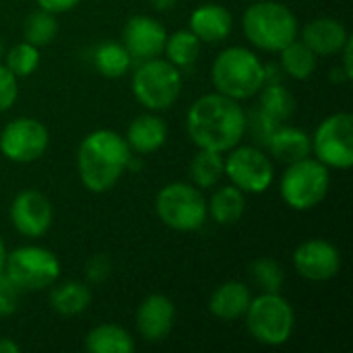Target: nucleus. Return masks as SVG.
<instances>
[{
	"mask_svg": "<svg viewBox=\"0 0 353 353\" xmlns=\"http://www.w3.org/2000/svg\"><path fill=\"white\" fill-rule=\"evenodd\" d=\"M132 159V151L122 134L99 128L89 132L77 151V170L89 192L101 194L112 190L124 176Z\"/></svg>",
	"mask_w": 353,
	"mask_h": 353,
	"instance_id": "obj_2",
	"label": "nucleus"
},
{
	"mask_svg": "<svg viewBox=\"0 0 353 353\" xmlns=\"http://www.w3.org/2000/svg\"><path fill=\"white\" fill-rule=\"evenodd\" d=\"M91 304V288L87 281H66L50 292V306L62 316H77Z\"/></svg>",
	"mask_w": 353,
	"mask_h": 353,
	"instance_id": "obj_23",
	"label": "nucleus"
},
{
	"mask_svg": "<svg viewBox=\"0 0 353 353\" xmlns=\"http://www.w3.org/2000/svg\"><path fill=\"white\" fill-rule=\"evenodd\" d=\"M223 176L244 194H263L271 188L275 168L271 157L254 145H236L223 157Z\"/></svg>",
	"mask_w": 353,
	"mask_h": 353,
	"instance_id": "obj_10",
	"label": "nucleus"
},
{
	"mask_svg": "<svg viewBox=\"0 0 353 353\" xmlns=\"http://www.w3.org/2000/svg\"><path fill=\"white\" fill-rule=\"evenodd\" d=\"M331 188V172L316 157H304L288 163L279 182L283 203L294 211H310L319 207Z\"/></svg>",
	"mask_w": 353,
	"mask_h": 353,
	"instance_id": "obj_7",
	"label": "nucleus"
},
{
	"mask_svg": "<svg viewBox=\"0 0 353 353\" xmlns=\"http://www.w3.org/2000/svg\"><path fill=\"white\" fill-rule=\"evenodd\" d=\"M310 139L314 157L329 170H350L353 165V116L350 112L327 116Z\"/></svg>",
	"mask_w": 353,
	"mask_h": 353,
	"instance_id": "obj_11",
	"label": "nucleus"
},
{
	"mask_svg": "<svg viewBox=\"0 0 353 353\" xmlns=\"http://www.w3.org/2000/svg\"><path fill=\"white\" fill-rule=\"evenodd\" d=\"M2 54H4V46H2V39H0V58H2Z\"/></svg>",
	"mask_w": 353,
	"mask_h": 353,
	"instance_id": "obj_43",
	"label": "nucleus"
},
{
	"mask_svg": "<svg viewBox=\"0 0 353 353\" xmlns=\"http://www.w3.org/2000/svg\"><path fill=\"white\" fill-rule=\"evenodd\" d=\"M294 269L300 277L323 283L331 281L341 271V252L335 244L323 238H310L294 250Z\"/></svg>",
	"mask_w": 353,
	"mask_h": 353,
	"instance_id": "obj_13",
	"label": "nucleus"
},
{
	"mask_svg": "<svg viewBox=\"0 0 353 353\" xmlns=\"http://www.w3.org/2000/svg\"><path fill=\"white\" fill-rule=\"evenodd\" d=\"M298 37L316 56H337L352 35L341 21L333 17H316L304 25Z\"/></svg>",
	"mask_w": 353,
	"mask_h": 353,
	"instance_id": "obj_17",
	"label": "nucleus"
},
{
	"mask_svg": "<svg viewBox=\"0 0 353 353\" xmlns=\"http://www.w3.org/2000/svg\"><path fill=\"white\" fill-rule=\"evenodd\" d=\"M244 319L250 337L267 347H279L288 343L296 327V312L281 292H261L250 300Z\"/></svg>",
	"mask_w": 353,
	"mask_h": 353,
	"instance_id": "obj_5",
	"label": "nucleus"
},
{
	"mask_svg": "<svg viewBox=\"0 0 353 353\" xmlns=\"http://www.w3.org/2000/svg\"><path fill=\"white\" fill-rule=\"evenodd\" d=\"M4 273L21 292H39L58 281L60 261L43 246H19L6 254Z\"/></svg>",
	"mask_w": 353,
	"mask_h": 353,
	"instance_id": "obj_9",
	"label": "nucleus"
},
{
	"mask_svg": "<svg viewBox=\"0 0 353 353\" xmlns=\"http://www.w3.org/2000/svg\"><path fill=\"white\" fill-rule=\"evenodd\" d=\"M17 97H19V79L4 64H0V114L10 110Z\"/></svg>",
	"mask_w": 353,
	"mask_h": 353,
	"instance_id": "obj_35",
	"label": "nucleus"
},
{
	"mask_svg": "<svg viewBox=\"0 0 353 353\" xmlns=\"http://www.w3.org/2000/svg\"><path fill=\"white\" fill-rule=\"evenodd\" d=\"M85 350L89 353H132V335L118 325H97L85 337Z\"/></svg>",
	"mask_w": 353,
	"mask_h": 353,
	"instance_id": "obj_24",
	"label": "nucleus"
},
{
	"mask_svg": "<svg viewBox=\"0 0 353 353\" xmlns=\"http://www.w3.org/2000/svg\"><path fill=\"white\" fill-rule=\"evenodd\" d=\"M130 89L134 99L149 112H163L172 108L182 93V72L165 58H151L139 62L132 72Z\"/></svg>",
	"mask_w": 353,
	"mask_h": 353,
	"instance_id": "obj_6",
	"label": "nucleus"
},
{
	"mask_svg": "<svg viewBox=\"0 0 353 353\" xmlns=\"http://www.w3.org/2000/svg\"><path fill=\"white\" fill-rule=\"evenodd\" d=\"M159 221L174 232H196L207 221V199L190 182H170L155 196Z\"/></svg>",
	"mask_w": 353,
	"mask_h": 353,
	"instance_id": "obj_8",
	"label": "nucleus"
},
{
	"mask_svg": "<svg viewBox=\"0 0 353 353\" xmlns=\"http://www.w3.org/2000/svg\"><path fill=\"white\" fill-rule=\"evenodd\" d=\"M339 56H341V70H343V74L347 77V81H352L353 79V37L347 39V43L343 46V50L339 52Z\"/></svg>",
	"mask_w": 353,
	"mask_h": 353,
	"instance_id": "obj_38",
	"label": "nucleus"
},
{
	"mask_svg": "<svg viewBox=\"0 0 353 353\" xmlns=\"http://www.w3.org/2000/svg\"><path fill=\"white\" fill-rule=\"evenodd\" d=\"M188 176L199 190L215 188L223 178V153L199 149L188 163Z\"/></svg>",
	"mask_w": 353,
	"mask_h": 353,
	"instance_id": "obj_26",
	"label": "nucleus"
},
{
	"mask_svg": "<svg viewBox=\"0 0 353 353\" xmlns=\"http://www.w3.org/2000/svg\"><path fill=\"white\" fill-rule=\"evenodd\" d=\"M54 219L52 203L39 190H23L10 203L12 228L25 238H41Z\"/></svg>",
	"mask_w": 353,
	"mask_h": 353,
	"instance_id": "obj_15",
	"label": "nucleus"
},
{
	"mask_svg": "<svg viewBox=\"0 0 353 353\" xmlns=\"http://www.w3.org/2000/svg\"><path fill=\"white\" fill-rule=\"evenodd\" d=\"M259 95H261L259 108L275 122L283 124L285 120H290L294 116L296 97L292 95V91L288 87H283V83H267V85H263Z\"/></svg>",
	"mask_w": 353,
	"mask_h": 353,
	"instance_id": "obj_29",
	"label": "nucleus"
},
{
	"mask_svg": "<svg viewBox=\"0 0 353 353\" xmlns=\"http://www.w3.org/2000/svg\"><path fill=\"white\" fill-rule=\"evenodd\" d=\"M110 273H112V261L105 254H95L85 265V279H87L89 285L103 283L110 277Z\"/></svg>",
	"mask_w": 353,
	"mask_h": 353,
	"instance_id": "obj_36",
	"label": "nucleus"
},
{
	"mask_svg": "<svg viewBox=\"0 0 353 353\" xmlns=\"http://www.w3.org/2000/svg\"><path fill=\"white\" fill-rule=\"evenodd\" d=\"M211 83L217 93L236 101H246L259 95L265 85L261 58L242 46L225 48L217 54L211 66Z\"/></svg>",
	"mask_w": 353,
	"mask_h": 353,
	"instance_id": "obj_4",
	"label": "nucleus"
},
{
	"mask_svg": "<svg viewBox=\"0 0 353 353\" xmlns=\"http://www.w3.org/2000/svg\"><path fill=\"white\" fill-rule=\"evenodd\" d=\"M188 29L201 39V43H221L234 31V17L223 4L207 2L192 10Z\"/></svg>",
	"mask_w": 353,
	"mask_h": 353,
	"instance_id": "obj_18",
	"label": "nucleus"
},
{
	"mask_svg": "<svg viewBox=\"0 0 353 353\" xmlns=\"http://www.w3.org/2000/svg\"><path fill=\"white\" fill-rule=\"evenodd\" d=\"M174 321H176V306L163 294H151L139 304L137 331L149 343L163 341L172 333Z\"/></svg>",
	"mask_w": 353,
	"mask_h": 353,
	"instance_id": "obj_16",
	"label": "nucleus"
},
{
	"mask_svg": "<svg viewBox=\"0 0 353 353\" xmlns=\"http://www.w3.org/2000/svg\"><path fill=\"white\" fill-rule=\"evenodd\" d=\"M178 0H149V4L155 8V10H170L176 6Z\"/></svg>",
	"mask_w": 353,
	"mask_h": 353,
	"instance_id": "obj_41",
	"label": "nucleus"
},
{
	"mask_svg": "<svg viewBox=\"0 0 353 353\" xmlns=\"http://www.w3.org/2000/svg\"><path fill=\"white\" fill-rule=\"evenodd\" d=\"M35 2L39 8H43L52 14H62V12H68L74 6H79L81 0H35Z\"/></svg>",
	"mask_w": 353,
	"mask_h": 353,
	"instance_id": "obj_37",
	"label": "nucleus"
},
{
	"mask_svg": "<svg viewBox=\"0 0 353 353\" xmlns=\"http://www.w3.org/2000/svg\"><path fill=\"white\" fill-rule=\"evenodd\" d=\"M244 211H246V196L234 184L217 188L213 192V196L207 201V215L219 225L238 223L242 219Z\"/></svg>",
	"mask_w": 353,
	"mask_h": 353,
	"instance_id": "obj_22",
	"label": "nucleus"
},
{
	"mask_svg": "<svg viewBox=\"0 0 353 353\" xmlns=\"http://www.w3.org/2000/svg\"><path fill=\"white\" fill-rule=\"evenodd\" d=\"M17 79H25L31 77L37 66H39V48L29 43V41H21L17 46H12L6 54V64H4Z\"/></svg>",
	"mask_w": 353,
	"mask_h": 353,
	"instance_id": "obj_32",
	"label": "nucleus"
},
{
	"mask_svg": "<svg viewBox=\"0 0 353 353\" xmlns=\"http://www.w3.org/2000/svg\"><path fill=\"white\" fill-rule=\"evenodd\" d=\"M21 290L8 279V275L2 271L0 273V316H10L17 312L19 308V298H21Z\"/></svg>",
	"mask_w": 353,
	"mask_h": 353,
	"instance_id": "obj_34",
	"label": "nucleus"
},
{
	"mask_svg": "<svg viewBox=\"0 0 353 353\" xmlns=\"http://www.w3.org/2000/svg\"><path fill=\"white\" fill-rule=\"evenodd\" d=\"M165 39H168L165 27L149 14L130 17L122 31V46L130 54L132 62H145L161 56Z\"/></svg>",
	"mask_w": 353,
	"mask_h": 353,
	"instance_id": "obj_14",
	"label": "nucleus"
},
{
	"mask_svg": "<svg viewBox=\"0 0 353 353\" xmlns=\"http://www.w3.org/2000/svg\"><path fill=\"white\" fill-rule=\"evenodd\" d=\"M58 33V23H56V14L43 10V8H37L33 10L25 25H23V35H25V41L37 46V48H43L48 43H52V39L56 37Z\"/></svg>",
	"mask_w": 353,
	"mask_h": 353,
	"instance_id": "obj_30",
	"label": "nucleus"
},
{
	"mask_svg": "<svg viewBox=\"0 0 353 353\" xmlns=\"http://www.w3.org/2000/svg\"><path fill=\"white\" fill-rule=\"evenodd\" d=\"M186 130L199 149L228 153L246 134V112L232 97L217 91L205 93L188 108Z\"/></svg>",
	"mask_w": 353,
	"mask_h": 353,
	"instance_id": "obj_1",
	"label": "nucleus"
},
{
	"mask_svg": "<svg viewBox=\"0 0 353 353\" xmlns=\"http://www.w3.org/2000/svg\"><path fill=\"white\" fill-rule=\"evenodd\" d=\"M124 139L130 151L139 155H149L161 149L168 141V124L157 114H141L128 124Z\"/></svg>",
	"mask_w": 353,
	"mask_h": 353,
	"instance_id": "obj_19",
	"label": "nucleus"
},
{
	"mask_svg": "<svg viewBox=\"0 0 353 353\" xmlns=\"http://www.w3.org/2000/svg\"><path fill=\"white\" fill-rule=\"evenodd\" d=\"M0 353H19V345L8 337H0Z\"/></svg>",
	"mask_w": 353,
	"mask_h": 353,
	"instance_id": "obj_40",
	"label": "nucleus"
},
{
	"mask_svg": "<svg viewBox=\"0 0 353 353\" xmlns=\"http://www.w3.org/2000/svg\"><path fill=\"white\" fill-rule=\"evenodd\" d=\"M279 126V122H275L273 118H269L261 108H256L254 112L246 114V132L250 130L252 137L259 139V143H265L269 141V137L273 134V130Z\"/></svg>",
	"mask_w": 353,
	"mask_h": 353,
	"instance_id": "obj_33",
	"label": "nucleus"
},
{
	"mask_svg": "<svg viewBox=\"0 0 353 353\" xmlns=\"http://www.w3.org/2000/svg\"><path fill=\"white\" fill-rule=\"evenodd\" d=\"M93 66L105 79H120L130 70L132 58L122 41H101L93 50Z\"/></svg>",
	"mask_w": 353,
	"mask_h": 353,
	"instance_id": "obj_27",
	"label": "nucleus"
},
{
	"mask_svg": "<svg viewBox=\"0 0 353 353\" xmlns=\"http://www.w3.org/2000/svg\"><path fill=\"white\" fill-rule=\"evenodd\" d=\"M252 300V292L246 283L240 281H225L215 288L209 298V312L219 321H236L244 316L248 304Z\"/></svg>",
	"mask_w": 353,
	"mask_h": 353,
	"instance_id": "obj_21",
	"label": "nucleus"
},
{
	"mask_svg": "<svg viewBox=\"0 0 353 353\" xmlns=\"http://www.w3.org/2000/svg\"><path fill=\"white\" fill-rule=\"evenodd\" d=\"M250 277L259 285L261 292H271V294H279L285 283L283 267L275 259H269V256L256 259L250 265Z\"/></svg>",
	"mask_w": 353,
	"mask_h": 353,
	"instance_id": "obj_31",
	"label": "nucleus"
},
{
	"mask_svg": "<svg viewBox=\"0 0 353 353\" xmlns=\"http://www.w3.org/2000/svg\"><path fill=\"white\" fill-rule=\"evenodd\" d=\"M279 66L283 74L296 81H306L316 72L319 56L298 37L279 52Z\"/></svg>",
	"mask_w": 353,
	"mask_h": 353,
	"instance_id": "obj_25",
	"label": "nucleus"
},
{
	"mask_svg": "<svg viewBox=\"0 0 353 353\" xmlns=\"http://www.w3.org/2000/svg\"><path fill=\"white\" fill-rule=\"evenodd\" d=\"M50 145L48 128L29 116L10 120L0 132V153L14 163L37 161Z\"/></svg>",
	"mask_w": 353,
	"mask_h": 353,
	"instance_id": "obj_12",
	"label": "nucleus"
},
{
	"mask_svg": "<svg viewBox=\"0 0 353 353\" xmlns=\"http://www.w3.org/2000/svg\"><path fill=\"white\" fill-rule=\"evenodd\" d=\"M271 157L283 163H294L312 155V139L298 126L279 124L267 141Z\"/></svg>",
	"mask_w": 353,
	"mask_h": 353,
	"instance_id": "obj_20",
	"label": "nucleus"
},
{
	"mask_svg": "<svg viewBox=\"0 0 353 353\" xmlns=\"http://www.w3.org/2000/svg\"><path fill=\"white\" fill-rule=\"evenodd\" d=\"M201 39L190 29H180L168 35L163 46V56L176 68H190L201 54Z\"/></svg>",
	"mask_w": 353,
	"mask_h": 353,
	"instance_id": "obj_28",
	"label": "nucleus"
},
{
	"mask_svg": "<svg viewBox=\"0 0 353 353\" xmlns=\"http://www.w3.org/2000/svg\"><path fill=\"white\" fill-rule=\"evenodd\" d=\"M263 70H265V85L267 83H281L283 70L279 64H263Z\"/></svg>",
	"mask_w": 353,
	"mask_h": 353,
	"instance_id": "obj_39",
	"label": "nucleus"
},
{
	"mask_svg": "<svg viewBox=\"0 0 353 353\" xmlns=\"http://www.w3.org/2000/svg\"><path fill=\"white\" fill-rule=\"evenodd\" d=\"M242 31L246 39L261 52L279 54L288 43L298 39V17L281 2L252 0L242 14Z\"/></svg>",
	"mask_w": 353,
	"mask_h": 353,
	"instance_id": "obj_3",
	"label": "nucleus"
},
{
	"mask_svg": "<svg viewBox=\"0 0 353 353\" xmlns=\"http://www.w3.org/2000/svg\"><path fill=\"white\" fill-rule=\"evenodd\" d=\"M4 261H6V246H4V242L0 238V273L4 271Z\"/></svg>",
	"mask_w": 353,
	"mask_h": 353,
	"instance_id": "obj_42",
	"label": "nucleus"
}]
</instances>
